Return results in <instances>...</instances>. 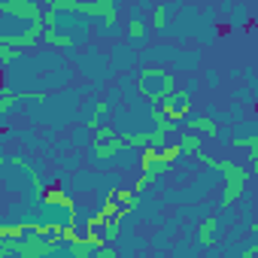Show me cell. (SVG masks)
I'll list each match as a JSON object with an SVG mask.
<instances>
[{"mask_svg":"<svg viewBox=\"0 0 258 258\" xmlns=\"http://www.w3.org/2000/svg\"><path fill=\"white\" fill-rule=\"evenodd\" d=\"M216 231H219V222L210 216V219H204L201 222V231H198V240H201V246H213L216 243Z\"/></svg>","mask_w":258,"mask_h":258,"instance_id":"cell-11","label":"cell"},{"mask_svg":"<svg viewBox=\"0 0 258 258\" xmlns=\"http://www.w3.org/2000/svg\"><path fill=\"white\" fill-rule=\"evenodd\" d=\"M40 4H46V7H52V0H40Z\"/></svg>","mask_w":258,"mask_h":258,"instance_id":"cell-32","label":"cell"},{"mask_svg":"<svg viewBox=\"0 0 258 258\" xmlns=\"http://www.w3.org/2000/svg\"><path fill=\"white\" fill-rule=\"evenodd\" d=\"M19 58V49H13L10 43H4V37H0V64H10Z\"/></svg>","mask_w":258,"mask_h":258,"instance_id":"cell-22","label":"cell"},{"mask_svg":"<svg viewBox=\"0 0 258 258\" xmlns=\"http://www.w3.org/2000/svg\"><path fill=\"white\" fill-rule=\"evenodd\" d=\"M140 170L158 179L161 173H167V170H170V164L161 158V152H158V149H152V146H143V155H140Z\"/></svg>","mask_w":258,"mask_h":258,"instance_id":"cell-3","label":"cell"},{"mask_svg":"<svg viewBox=\"0 0 258 258\" xmlns=\"http://www.w3.org/2000/svg\"><path fill=\"white\" fill-rule=\"evenodd\" d=\"M112 198L127 210H137V201H140V195H134L131 188H112Z\"/></svg>","mask_w":258,"mask_h":258,"instance_id":"cell-16","label":"cell"},{"mask_svg":"<svg viewBox=\"0 0 258 258\" xmlns=\"http://www.w3.org/2000/svg\"><path fill=\"white\" fill-rule=\"evenodd\" d=\"M158 152H161V158H164L167 164H173V161H179V158H182V149H179V143H173V146H167V143H164Z\"/></svg>","mask_w":258,"mask_h":258,"instance_id":"cell-21","label":"cell"},{"mask_svg":"<svg viewBox=\"0 0 258 258\" xmlns=\"http://www.w3.org/2000/svg\"><path fill=\"white\" fill-rule=\"evenodd\" d=\"M167 143V131H161V127H155V131L149 134V143L146 146H152V149H161Z\"/></svg>","mask_w":258,"mask_h":258,"instance_id":"cell-24","label":"cell"},{"mask_svg":"<svg viewBox=\"0 0 258 258\" xmlns=\"http://www.w3.org/2000/svg\"><path fill=\"white\" fill-rule=\"evenodd\" d=\"M137 85H140V94H143V97H149L152 103H158L161 97H167V94L176 88L173 76H170L167 70H161V67H143V70H140Z\"/></svg>","mask_w":258,"mask_h":258,"instance_id":"cell-1","label":"cell"},{"mask_svg":"<svg viewBox=\"0 0 258 258\" xmlns=\"http://www.w3.org/2000/svg\"><path fill=\"white\" fill-rule=\"evenodd\" d=\"M91 149H94V158H100V161H109L115 152H121L124 146H121V137L115 134L112 140H91Z\"/></svg>","mask_w":258,"mask_h":258,"instance_id":"cell-6","label":"cell"},{"mask_svg":"<svg viewBox=\"0 0 258 258\" xmlns=\"http://www.w3.org/2000/svg\"><path fill=\"white\" fill-rule=\"evenodd\" d=\"M40 40L49 43V46H55V49H73V37L70 34H58L55 28H43V37Z\"/></svg>","mask_w":258,"mask_h":258,"instance_id":"cell-10","label":"cell"},{"mask_svg":"<svg viewBox=\"0 0 258 258\" xmlns=\"http://www.w3.org/2000/svg\"><path fill=\"white\" fill-rule=\"evenodd\" d=\"M0 19H4V16H0Z\"/></svg>","mask_w":258,"mask_h":258,"instance_id":"cell-33","label":"cell"},{"mask_svg":"<svg viewBox=\"0 0 258 258\" xmlns=\"http://www.w3.org/2000/svg\"><path fill=\"white\" fill-rule=\"evenodd\" d=\"M185 127H188V131H195V134H210V137H216V134H219V124H216L213 118H207V115L185 118Z\"/></svg>","mask_w":258,"mask_h":258,"instance_id":"cell-9","label":"cell"},{"mask_svg":"<svg viewBox=\"0 0 258 258\" xmlns=\"http://www.w3.org/2000/svg\"><path fill=\"white\" fill-rule=\"evenodd\" d=\"M213 167L222 170V176H225L228 185H246V182H249V170L240 167V164H234V161H216Z\"/></svg>","mask_w":258,"mask_h":258,"instance_id":"cell-5","label":"cell"},{"mask_svg":"<svg viewBox=\"0 0 258 258\" xmlns=\"http://www.w3.org/2000/svg\"><path fill=\"white\" fill-rule=\"evenodd\" d=\"M70 255H73V258H88V255H94V246H91L82 234H76V237L70 240Z\"/></svg>","mask_w":258,"mask_h":258,"instance_id":"cell-12","label":"cell"},{"mask_svg":"<svg viewBox=\"0 0 258 258\" xmlns=\"http://www.w3.org/2000/svg\"><path fill=\"white\" fill-rule=\"evenodd\" d=\"M164 25H167V7L161 4V7H155V13H152V28H158V31H161Z\"/></svg>","mask_w":258,"mask_h":258,"instance_id":"cell-25","label":"cell"},{"mask_svg":"<svg viewBox=\"0 0 258 258\" xmlns=\"http://www.w3.org/2000/svg\"><path fill=\"white\" fill-rule=\"evenodd\" d=\"M152 182H155V176H149V173H143V176L137 179V188H134V195H143L146 188H152Z\"/></svg>","mask_w":258,"mask_h":258,"instance_id":"cell-28","label":"cell"},{"mask_svg":"<svg viewBox=\"0 0 258 258\" xmlns=\"http://www.w3.org/2000/svg\"><path fill=\"white\" fill-rule=\"evenodd\" d=\"M16 255V240L13 237H0V258Z\"/></svg>","mask_w":258,"mask_h":258,"instance_id":"cell-26","label":"cell"},{"mask_svg":"<svg viewBox=\"0 0 258 258\" xmlns=\"http://www.w3.org/2000/svg\"><path fill=\"white\" fill-rule=\"evenodd\" d=\"M243 195H246V185H228V182H225V191H222V204H225V207H231V204H234V201H240Z\"/></svg>","mask_w":258,"mask_h":258,"instance_id":"cell-19","label":"cell"},{"mask_svg":"<svg viewBox=\"0 0 258 258\" xmlns=\"http://www.w3.org/2000/svg\"><path fill=\"white\" fill-rule=\"evenodd\" d=\"M58 237L70 243V240L76 237V225H73V222H67V225H61V228H58Z\"/></svg>","mask_w":258,"mask_h":258,"instance_id":"cell-29","label":"cell"},{"mask_svg":"<svg viewBox=\"0 0 258 258\" xmlns=\"http://www.w3.org/2000/svg\"><path fill=\"white\" fill-rule=\"evenodd\" d=\"M106 109H109V103H106V100H103V97H100V100H97V103H94V115H91V118H88V127H91V131H94V127H97V124H100V118H103V115H106Z\"/></svg>","mask_w":258,"mask_h":258,"instance_id":"cell-20","label":"cell"},{"mask_svg":"<svg viewBox=\"0 0 258 258\" xmlns=\"http://www.w3.org/2000/svg\"><path fill=\"white\" fill-rule=\"evenodd\" d=\"M112 137H115V131L109 124H97L94 127V140H112Z\"/></svg>","mask_w":258,"mask_h":258,"instance_id":"cell-27","label":"cell"},{"mask_svg":"<svg viewBox=\"0 0 258 258\" xmlns=\"http://www.w3.org/2000/svg\"><path fill=\"white\" fill-rule=\"evenodd\" d=\"M124 149H143L149 143V134H118Z\"/></svg>","mask_w":258,"mask_h":258,"instance_id":"cell-18","label":"cell"},{"mask_svg":"<svg viewBox=\"0 0 258 258\" xmlns=\"http://www.w3.org/2000/svg\"><path fill=\"white\" fill-rule=\"evenodd\" d=\"M4 164H7V158H4V155H0V167H4Z\"/></svg>","mask_w":258,"mask_h":258,"instance_id":"cell-31","label":"cell"},{"mask_svg":"<svg viewBox=\"0 0 258 258\" xmlns=\"http://www.w3.org/2000/svg\"><path fill=\"white\" fill-rule=\"evenodd\" d=\"M234 146H246L249 149L252 170H258V137H234Z\"/></svg>","mask_w":258,"mask_h":258,"instance_id":"cell-15","label":"cell"},{"mask_svg":"<svg viewBox=\"0 0 258 258\" xmlns=\"http://www.w3.org/2000/svg\"><path fill=\"white\" fill-rule=\"evenodd\" d=\"M179 149H182V155H198V152H201V137H198L195 131L182 134V137H179Z\"/></svg>","mask_w":258,"mask_h":258,"instance_id":"cell-14","label":"cell"},{"mask_svg":"<svg viewBox=\"0 0 258 258\" xmlns=\"http://www.w3.org/2000/svg\"><path fill=\"white\" fill-rule=\"evenodd\" d=\"M115 13V0H88V4H79V16H112Z\"/></svg>","mask_w":258,"mask_h":258,"instance_id":"cell-7","label":"cell"},{"mask_svg":"<svg viewBox=\"0 0 258 258\" xmlns=\"http://www.w3.org/2000/svg\"><path fill=\"white\" fill-rule=\"evenodd\" d=\"M46 91H10V88H0V115H7L19 100H43Z\"/></svg>","mask_w":258,"mask_h":258,"instance_id":"cell-4","label":"cell"},{"mask_svg":"<svg viewBox=\"0 0 258 258\" xmlns=\"http://www.w3.org/2000/svg\"><path fill=\"white\" fill-rule=\"evenodd\" d=\"M34 228V222H16V225H0V237H13V240H22L28 231Z\"/></svg>","mask_w":258,"mask_h":258,"instance_id":"cell-13","label":"cell"},{"mask_svg":"<svg viewBox=\"0 0 258 258\" xmlns=\"http://www.w3.org/2000/svg\"><path fill=\"white\" fill-rule=\"evenodd\" d=\"M52 10H58V13H79V0H52Z\"/></svg>","mask_w":258,"mask_h":258,"instance_id":"cell-23","label":"cell"},{"mask_svg":"<svg viewBox=\"0 0 258 258\" xmlns=\"http://www.w3.org/2000/svg\"><path fill=\"white\" fill-rule=\"evenodd\" d=\"M40 201H43L46 207H64V210H76V201H73L67 191H61V188H46Z\"/></svg>","mask_w":258,"mask_h":258,"instance_id":"cell-8","label":"cell"},{"mask_svg":"<svg viewBox=\"0 0 258 258\" xmlns=\"http://www.w3.org/2000/svg\"><path fill=\"white\" fill-rule=\"evenodd\" d=\"M258 255V243H252V246H246L243 252H240V258H255Z\"/></svg>","mask_w":258,"mask_h":258,"instance_id":"cell-30","label":"cell"},{"mask_svg":"<svg viewBox=\"0 0 258 258\" xmlns=\"http://www.w3.org/2000/svg\"><path fill=\"white\" fill-rule=\"evenodd\" d=\"M127 40H134V43H143L146 40V25H143V19H131L127 22Z\"/></svg>","mask_w":258,"mask_h":258,"instance_id":"cell-17","label":"cell"},{"mask_svg":"<svg viewBox=\"0 0 258 258\" xmlns=\"http://www.w3.org/2000/svg\"><path fill=\"white\" fill-rule=\"evenodd\" d=\"M0 16H16L22 22H40L43 10L37 0H0Z\"/></svg>","mask_w":258,"mask_h":258,"instance_id":"cell-2","label":"cell"}]
</instances>
